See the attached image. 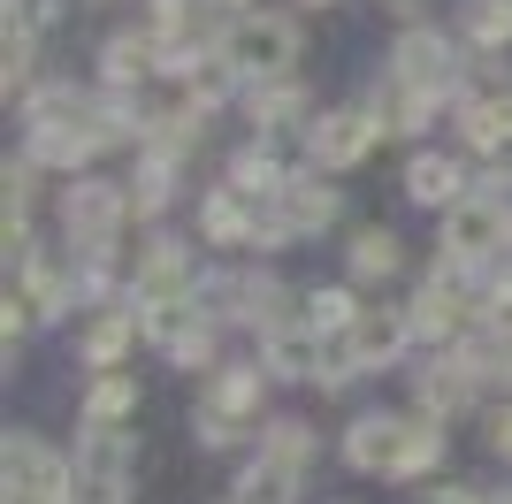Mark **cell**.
I'll return each mask as SVG.
<instances>
[{
    "label": "cell",
    "mask_w": 512,
    "mask_h": 504,
    "mask_svg": "<svg viewBox=\"0 0 512 504\" xmlns=\"http://www.w3.org/2000/svg\"><path fill=\"white\" fill-rule=\"evenodd\" d=\"M115 222H123V191L115 184H77L69 191V237L85 252H100L107 237H115Z\"/></svg>",
    "instance_id": "6"
},
{
    "label": "cell",
    "mask_w": 512,
    "mask_h": 504,
    "mask_svg": "<svg viewBox=\"0 0 512 504\" xmlns=\"http://www.w3.org/2000/svg\"><path fill=\"white\" fill-rule=\"evenodd\" d=\"M459 191V168L436 161V153H421V161L406 168V199H421V207H436V199H451Z\"/></svg>",
    "instance_id": "15"
},
{
    "label": "cell",
    "mask_w": 512,
    "mask_h": 504,
    "mask_svg": "<svg viewBox=\"0 0 512 504\" xmlns=\"http://www.w3.org/2000/svg\"><path fill=\"white\" fill-rule=\"evenodd\" d=\"M146 336L161 344V352H176V359H199V306H146Z\"/></svg>",
    "instance_id": "10"
},
{
    "label": "cell",
    "mask_w": 512,
    "mask_h": 504,
    "mask_svg": "<svg viewBox=\"0 0 512 504\" xmlns=\"http://www.w3.org/2000/svg\"><path fill=\"white\" fill-rule=\"evenodd\" d=\"M253 398H260V382H253V375H222V382H214V398L199 405V436H207V443H230V436H237V420L253 413Z\"/></svg>",
    "instance_id": "7"
},
{
    "label": "cell",
    "mask_w": 512,
    "mask_h": 504,
    "mask_svg": "<svg viewBox=\"0 0 512 504\" xmlns=\"http://www.w3.org/2000/svg\"><path fill=\"white\" fill-rule=\"evenodd\" d=\"M505 237V214L490 207V199H474V207H459L451 214V230H444V245H451V260H482V252Z\"/></svg>",
    "instance_id": "9"
},
{
    "label": "cell",
    "mask_w": 512,
    "mask_h": 504,
    "mask_svg": "<svg viewBox=\"0 0 512 504\" xmlns=\"http://www.w3.org/2000/svg\"><path fill=\"white\" fill-rule=\"evenodd\" d=\"M406 329H413V314H390V306H367L360 314V352H367V367H383V359H398V344H406Z\"/></svg>",
    "instance_id": "12"
},
{
    "label": "cell",
    "mask_w": 512,
    "mask_h": 504,
    "mask_svg": "<svg viewBox=\"0 0 512 504\" xmlns=\"http://www.w3.org/2000/svg\"><path fill=\"white\" fill-rule=\"evenodd\" d=\"M146 62H153V46H146V39H107V54H100L107 84H138V77H146Z\"/></svg>",
    "instance_id": "18"
},
{
    "label": "cell",
    "mask_w": 512,
    "mask_h": 504,
    "mask_svg": "<svg viewBox=\"0 0 512 504\" xmlns=\"http://www.w3.org/2000/svg\"><path fill=\"white\" fill-rule=\"evenodd\" d=\"M497 451H505V459H512V413L497 420Z\"/></svg>",
    "instance_id": "28"
},
{
    "label": "cell",
    "mask_w": 512,
    "mask_h": 504,
    "mask_svg": "<svg viewBox=\"0 0 512 504\" xmlns=\"http://www.w3.org/2000/svg\"><path fill=\"white\" fill-rule=\"evenodd\" d=\"M0 466H8V504H62V497H77V474H69L62 451H46L39 436H8Z\"/></svg>",
    "instance_id": "2"
},
{
    "label": "cell",
    "mask_w": 512,
    "mask_h": 504,
    "mask_svg": "<svg viewBox=\"0 0 512 504\" xmlns=\"http://www.w3.org/2000/svg\"><path fill=\"white\" fill-rule=\"evenodd\" d=\"M398 268V237L390 230H360V245H352V275H390Z\"/></svg>",
    "instance_id": "20"
},
{
    "label": "cell",
    "mask_w": 512,
    "mask_h": 504,
    "mask_svg": "<svg viewBox=\"0 0 512 504\" xmlns=\"http://www.w3.org/2000/svg\"><path fill=\"white\" fill-rule=\"evenodd\" d=\"M344 459L367 466V474H428V466L444 459V436L436 428H413V420H352V436H344Z\"/></svg>",
    "instance_id": "1"
},
{
    "label": "cell",
    "mask_w": 512,
    "mask_h": 504,
    "mask_svg": "<svg viewBox=\"0 0 512 504\" xmlns=\"http://www.w3.org/2000/svg\"><path fill=\"white\" fill-rule=\"evenodd\" d=\"M268 375H321V344L306 329V314H283L268 329Z\"/></svg>",
    "instance_id": "8"
},
{
    "label": "cell",
    "mask_w": 512,
    "mask_h": 504,
    "mask_svg": "<svg viewBox=\"0 0 512 504\" xmlns=\"http://www.w3.org/2000/svg\"><path fill=\"white\" fill-rule=\"evenodd\" d=\"M222 92H230V69L207 62V69H199V100H222Z\"/></svg>",
    "instance_id": "26"
},
{
    "label": "cell",
    "mask_w": 512,
    "mask_h": 504,
    "mask_svg": "<svg viewBox=\"0 0 512 504\" xmlns=\"http://www.w3.org/2000/svg\"><path fill=\"white\" fill-rule=\"evenodd\" d=\"M421 504H482V497H474V489H428Z\"/></svg>",
    "instance_id": "27"
},
{
    "label": "cell",
    "mask_w": 512,
    "mask_h": 504,
    "mask_svg": "<svg viewBox=\"0 0 512 504\" xmlns=\"http://www.w3.org/2000/svg\"><path fill=\"white\" fill-rule=\"evenodd\" d=\"M467 390H474V359H436V367L421 375V405L428 413H451Z\"/></svg>",
    "instance_id": "13"
},
{
    "label": "cell",
    "mask_w": 512,
    "mask_h": 504,
    "mask_svg": "<svg viewBox=\"0 0 512 504\" xmlns=\"http://www.w3.org/2000/svg\"><path fill=\"white\" fill-rule=\"evenodd\" d=\"M123 344H130V321H123V314H107V321H100V329H92V336H85V352H92V359H100V367H107V359H115V352H123Z\"/></svg>",
    "instance_id": "23"
},
{
    "label": "cell",
    "mask_w": 512,
    "mask_h": 504,
    "mask_svg": "<svg viewBox=\"0 0 512 504\" xmlns=\"http://www.w3.org/2000/svg\"><path fill=\"white\" fill-rule=\"evenodd\" d=\"M352 367H367L360 336H329V344H321V382H344Z\"/></svg>",
    "instance_id": "22"
},
{
    "label": "cell",
    "mask_w": 512,
    "mask_h": 504,
    "mask_svg": "<svg viewBox=\"0 0 512 504\" xmlns=\"http://www.w3.org/2000/svg\"><path fill=\"white\" fill-rule=\"evenodd\" d=\"M375 130H383V123H375V107H367V115H360V107L321 115V123H314V161L321 168H352L367 146H375Z\"/></svg>",
    "instance_id": "4"
},
{
    "label": "cell",
    "mask_w": 512,
    "mask_h": 504,
    "mask_svg": "<svg viewBox=\"0 0 512 504\" xmlns=\"http://www.w3.org/2000/svg\"><path fill=\"white\" fill-rule=\"evenodd\" d=\"M253 115L260 123H283V115H299V92H291V84H268V92L253 100Z\"/></svg>",
    "instance_id": "25"
},
{
    "label": "cell",
    "mask_w": 512,
    "mask_h": 504,
    "mask_svg": "<svg viewBox=\"0 0 512 504\" xmlns=\"http://www.w3.org/2000/svg\"><path fill=\"white\" fill-rule=\"evenodd\" d=\"M398 77H406L413 92H428V100H436V92L459 77V62H451V39H436V31H406V39H398Z\"/></svg>",
    "instance_id": "5"
},
{
    "label": "cell",
    "mask_w": 512,
    "mask_h": 504,
    "mask_svg": "<svg viewBox=\"0 0 512 504\" xmlns=\"http://www.w3.org/2000/svg\"><path fill=\"white\" fill-rule=\"evenodd\" d=\"M390 8H421V0H390Z\"/></svg>",
    "instance_id": "29"
},
{
    "label": "cell",
    "mask_w": 512,
    "mask_h": 504,
    "mask_svg": "<svg viewBox=\"0 0 512 504\" xmlns=\"http://www.w3.org/2000/svg\"><path fill=\"white\" fill-rule=\"evenodd\" d=\"M69 504H123V474H77V497Z\"/></svg>",
    "instance_id": "24"
},
{
    "label": "cell",
    "mask_w": 512,
    "mask_h": 504,
    "mask_svg": "<svg viewBox=\"0 0 512 504\" xmlns=\"http://www.w3.org/2000/svg\"><path fill=\"white\" fill-rule=\"evenodd\" d=\"M329 214H337L329 184H283V222H291V230H314V222H329Z\"/></svg>",
    "instance_id": "16"
},
{
    "label": "cell",
    "mask_w": 512,
    "mask_h": 504,
    "mask_svg": "<svg viewBox=\"0 0 512 504\" xmlns=\"http://www.w3.org/2000/svg\"><path fill=\"white\" fill-rule=\"evenodd\" d=\"M306 329L314 336H352L360 321H352V291H314L306 298Z\"/></svg>",
    "instance_id": "17"
},
{
    "label": "cell",
    "mask_w": 512,
    "mask_h": 504,
    "mask_svg": "<svg viewBox=\"0 0 512 504\" xmlns=\"http://www.w3.org/2000/svg\"><path fill=\"white\" fill-rule=\"evenodd\" d=\"M161 199H169V153H153V161L138 168V191H130V207H138V214H153Z\"/></svg>",
    "instance_id": "21"
},
{
    "label": "cell",
    "mask_w": 512,
    "mask_h": 504,
    "mask_svg": "<svg viewBox=\"0 0 512 504\" xmlns=\"http://www.w3.org/2000/svg\"><path fill=\"white\" fill-rule=\"evenodd\" d=\"M130 405H138V382L130 375H100L92 382V405H85V428H115Z\"/></svg>",
    "instance_id": "14"
},
{
    "label": "cell",
    "mask_w": 512,
    "mask_h": 504,
    "mask_svg": "<svg viewBox=\"0 0 512 504\" xmlns=\"http://www.w3.org/2000/svg\"><path fill=\"white\" fill-rule=\"evenodd\" d=\"M138 298L146 306H176L184 298V245H153L146 268H138Z\"/></svg>",
    "instance_id": "11"
},
{
    "label": "cell",
    "mask_w": 512,
    "mask_h": 504,
    "mask_svg": "<svg viewBox=\"0 0 512 504\" xmlns=\"http://www.w3.org/2000/svg\"><path fill=\"white\" fill-rule=\"evenodd\" d=\"M512 31V0H467V39L474 46H497Z\"/></svg>",
    "instance_id": "19"
},
{
    "label": "cell",
    "mask_w": 512,
    "mask_h": 504,
    "mask_svg": "<svg viewBox=\"0 0 512 504\" xmlns=\"http://www.w3.org/2000/svg\"><path fill=\"white\" fill-rule=\"evenodd\" d=\"M299 54V23L291 16H245L230 31V69L237 77H283Z\"/></svg>",
    "instance_id": "3"
}]
</instances>
